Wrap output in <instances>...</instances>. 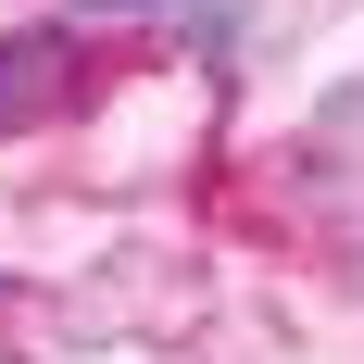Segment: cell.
Wrapping results in <instances>:
<instances>
[{"mask_svg": "<svg viewBox=\"0 0 364 364\" xmlns=\"http://www.w3.org/2000/svg\"><path fill=\"white\" fill-rule=\"evenodd\" d=\"M75 13H214V0H75Z\"/></svg>", "mask_w": 364, "mask_h": 364, "instance_id": "2", "label": "cell"}, {"mask_svg": "<svg viewBox=\"0 0 364 364\" xmlns=\"http://www.w3.org/2000/svg\"><path fill=\"white\" fill-rule=\"evenodd\" d=\"M63 88H75V63L50 50V38H13V50H0V126H38Z\"/></svg>", "mask_w": 364, "mask_h": 364, "instance_id": "1", "label": "cell"}]
</instances>
